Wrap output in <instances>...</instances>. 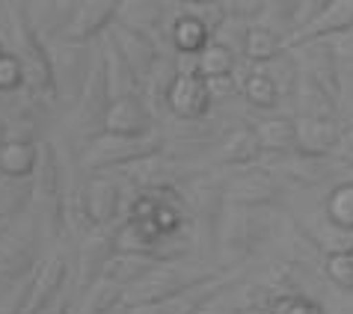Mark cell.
Returning a JSON list of instances; mask_svg holds the SVG:
<instances>
[{
	"label": "cell",
	"mask_w": 353,
	"mask_h": 314,
	"mask_svg": "<svg viewBox=\"0 0 353 314\" xmlns=\"http://www.w3.org/2000/svg\"><path fill=\"white\" fill-rule=\"evenodd\" d=\"M241 51H243V56H247L250 63L268 65V63L276 60V54H279V36H276V30H270V27L256 24V27H250V30L243 33Z\"/></svg>",
	"instance_id": "cell-25"
},
{
	"label": "cell",
	"mask_w": 353,
	"mask_h": 314,
	"mask_svg": "<svg viewBox=\"0 0 353 314\" xmlns=\"http://www.w3.org/2000/svg\"><path fill=\"white\" fill-rule=\"evenodd\" d=\"M181 12L193 15L196 21H199L205 30L211 33V42H214V36H217L223 27H225V21H229L225 3H211V0H196V3H184V6H181Z\"/></svg>",
	"instance_id": "cell-31"
},
{
	"label": "cell",
	"mask_w": 353,
	"mask_h": 314,
	"mask_svg": "<svg viewBox=\"0 0 353 314\" xmlns=\"http://www.w3.org/2000/svg\"><path fill=\"white\" fill-rule=\"evenodd\" d=\"M6 54V48H3V42H0V56H3Z\"/></svg>",
	"instance_id": "cell-42"
},
{
	"label": "cell",
	"mask_w": 353,
	"mask_h": 314,
	"mask_svg": "<svg viewBox=\"0 0 353 314\" xmlns=\"http://www.w3.org/2000/svg\"><path fill=\"white\" fill-rule=\"evenodd\" d=\"M116 255V229H104V231H92L90 238L81 240L77 247V273H74V288L77 297L83 291H90L92 284L104 276V267Z\"/></svg>",
	"instance_id": "cell-9"
},
{
	"label": "cell",
	"mask_w": 353,
	"mask_h": 314,
	"mask_svg": "<svg viewBox=\"0 0 353 314\" xmlns=\"http://www.w3.org/2000/svg\"><path fill=\"white\" fill-rule=\"evenodd\" d=\"M223 273L217 267H211V261L205 258H172V261H161L152 273H145L140 282H134L131 288H125V308H140V306H152L166 297L196 288L202 282L220 279Z\"/></svg>",
	"instance_id": "cell-2"
},
{
	"label": "cell",
	"mask_w": 353,
	"mask_h": 314,
	"mask_svg": "<svg viewBox=\"0 0 353 314\" xmlns=\"http://www.w3.org/2000/svg\"><path fill=\"white\" fill-rule=\"evenodd\" d=\"M323 213H327V217L336 222V225H341V229H350L353 231V181L339 184V187L330 193Z\"/></svg>",
	"instance_id": "cell-32"
},
{
	"label": "cell",
	"mask_w": 353,
	"mask_h": 314,
	"mask_svg": "<svg viewBox=\"0 0 353 314\" xmlns=\"http://www.w3.org/2000/svg\"><path fill=\"white\" fill-rule=\"evenodd\" d=\"M42 238V225L30 211L24 217L6 222V229L0 231V291L39 267Z\"/></svg>",
	"instance_id": "cell-5"
},
{
	"label": "cell",
	"mask_w": 353,
	"mask_h": 314,
	"mask_svg": "<svg viewBox=\"0 0 353 314\" xmlns=\"http://www.w3.org/2000/svg\"><path fill=\"white\" fill-rule=\"evenodd\" d=\"M241 92H243V98H247L252 107H273V104H276V98H279L276 83H273V77L264 72L261 65H256L241 81Z\"/></svg>",
	"instance_id": "cell-29"
},
{
	"label": "cell",
	"mask_w": 353,
	"mask_h": 314,
	"mask_svg": "<svg viewBox=\"0 0 353 314\" xmlns=\"http://www.w3.org/2000/svg\"><path fill=\"white\" fill-rule=\"evenodd\" d=\"M170 45L175 48V54H202L211 45V33L193 15L181 12L179 6V15H175V21L170 27Z\"/></svg>",
	"instance_id": "cell-22"
},
{
	"label": "cell",
	"mask_w": 353,
	"mask_h": 314,
	"mask_svg": "<svg viewBox=\"0 0 353 314\" xmlns=\"http://www.w3.org/2000/svg\"><path fill=\"white\" fill-rule=\"evenodd\" d=\"M98 54L104 63V74H107V86H110V98H128V95H143V83L137 81V74L131 72L128 60H125L116 36L107 30L98 39Z\"/></svg>",
	"instance_id": "cell-13"
},
{
	"label": "cell",
	"mask_w": 353,
	"mask_h": 314,
	"mask_svg": "<svg viewBox=\"0 0 353 314\" xmlns=\"http://www.w3.org/2000/svg\"><path fill=\"white\" fill-rule=\"evenodd\" d=\"M214 151H217V160L220 163L234 166V169H241V166H252V163L259 160V154H261L256 127H252V125L232 127V131L225 134L217 145H214Z\"/></svg>",
	"instance_id": "cell-18"
},
{
	"label": "cell",
	"mask_w": 353,
	"mask_h": 314,
	"mask_svg": "<svg viewBox=\"0 0 353 314\" xmlns=\"http://www.w3.org/2000/svg\"><path fill=\"white\" fill-rule=\"evenodd\" d=\"M72 12H74V3H33V6H27V18H30L33 30L39 33V39H42L45 45H51L63 36Z\"/></svg>",
	"instance_id": "cell-20"
},
{
	"label": "cell",
	"mask_w": 353,
	"mask_h": 314,
	"mask_svg": "<svg viewBox=\"0 0 353 314\" xmlns=\"http://www.w3.org/2000/svg\"><path fill=\"white\" fill-rule=\"evenodd\" d=\"M175 15H179V6H172V3H119L116 24L140 30L161 45V27L170 33Z\"/></svg>",
	"instance_id": "cell-15"
},
{
	"label": "cell",
	"mask_w": 353,
	"mask_h": 314,
	"mask_svg": "<svg viewBox=\"0 0 353 314\" xmlns=\"http://www.w3.org/2000/svg\"><path fill=\"white\" fill-rule=\"evenodd\" d=\"M241 308H247V300H234V293L232 291H220V293H214V297L205 302L202 311L199 314H241Z\"/></svg>",
	"instance_id": "cell-36"
},
{
	"label": "cell",
	"mask_w": 353,
	"mask_h": 314,
	"mask_svg": "<svg viewBox=\"0 0 353 314\" xmlns=\"http://www.w3.org/2000/svg\"><path fill=\"white\" fill-rule=\"evenodd\" d=\"M39 160V143H0V175L33 178Z\"/></svg>",
	"instance_id": "cell-23"
},
{
	"label": "cell",
	"mask_w": 353,
	"mask_h": 314,
	"mask_svg": "<svg viewBox=\"0 0 353 314\" xmlns=\"http://www.w3.org/2000/svg\"><path fill=\"white\" fill-rule=\"evenodd\" d=\"M116 15H119V3H113V0L74 3V12L68 18L60 39L72 45H90L92 39H101L116 24Z\"/></svg>",
	"instance_id": "cell-8"
},
{
	"label": "cell",
	"mask_w": 353,
	"mask_h": 314,
	"mask_svg": "<svg viewBox=\"0 0 353 314\" xmlns=\"http://www.w3.org/2000/svg\"><path fill=\"white\" fill-rule=\"evenodd\" d=\"M270 314H327V311L306 297H282L279 302L270 306Z\"/></svg>",
	"instance_id": "cell-37"
},
{
	"label": "cell",
	"mask_w": 353,
	"mask_h": 314,
	"mask_svg": "<svg viewBox=\"0 0 353 314\" xmlns=\"http://www.w3.org/2000/svg\"><path fill=\"white\" fill-rule=\"evenodd\" d=\"M3 12L9 18V33H12V42H15V51H9V54L21 63L27 95L39 107H57L60 98H57V83L51 72V54H48V45L33 30L30 18H27V6L6 3Z\"/></svg>",
	"instance_id": "cell-1"
},
{
	"label": "cell",
	"mask_w": 353,
	"mask_h": 314,
	"mask_svg": "<svg viewBox=\"0 0 353 314\" xmlns=\"http://www.w3.org/2000/svg\"><path fill=\"white\" fill-rule=\"evenodd\" d=\"M45 314H74V306H72V302H68V297H60V300H57L54 306L48 308Z\"/></svg>",
	"instance_id": "cell-40"
},
{
	"label": "cell",
	"mask_w": 353,
	"mask_h": 314,
	"mask_svg": "<svg viewBox=\"0 0 353 314\" xmlns=\"http://www.w3.org/2000/svg\"><path fill=\"white\" fill-rule=\"evenodd\" d=\"M68 279V264H65V255H51L42 267L36 273V282L30 288V297L24 302V311L21 314H45L48 308L60 300V291Z\"/></svg>",
	"instance_id": "cell-14"
},
{
	"label": "cell",
	"mask_w": 353,
	"mask_h": 314,
	"mask_svg": "<svg viewBox=\"0 0 353 314\" xmlns=\"http://www.w3.org/2000/svg\"><path fill=\"white\" fill-rule=\"evenodd\" d=\"M238 68V60H234V51L223 42H211L205 51L199 54V77L211 81V77H229Z\"/></svg>",
	"instance_id": "cell-28"
},
{
	"label": "cell",
	"mask_w": 353,
	"mask_h": 314,
	"mask_svg": "<svg viewBox=\"0 0 353 314\" xmlns=\"http://www.w3.org/2000/svg\"><path fill=\"white\" fill-rule=\"evenodd\" d=\"M33 178H6L0 175V222H12L30 211Z\"/></svg>",
	"instance_id": "cell-21"
},
{
	"label": "cell",
	"mask_w": 353,
	"mask_h": 314,
	"mask_svg": "<svg viewBox=\"0 0 353 314\" xmlns=\"http://www.w3.org/2000/svg\"><path fill=\"white\" fill-rule=\"evenodd\" d=\"M229 279L220 276V279H211V282H202L196 288H188L175 297H166L161 302H152V306H140V308H128V314H199L202 306L208 302L214 293H220Z\"/></svg>",
	"instance_id": "cell-16"
},
{
	"label": "cell",
	"mask_w": 353,
	"mask_h": 314,
	"mask_svg": "<svg viewBox=\"0 0 353 314\" xmlns=\"http://www.w3.org/2000/svg\"><path fill=\"white\" fill-rule=\"evenodd\" d=\"M163 258H158V255H140V252H116L110 261H107L104 267V276L107 282L119 284V288H131L134 282H140L145 273H152L154 267H158Z\"/></svg>",
	"instance_id": "cell-19"
},
{
	"label": "cell",
	"mask_w": 353,
	"mask_h": 314,
	"mask_svg": "<svg viewBox=\"0 0 353 314\" xmlns=\"http://www.w3.org/2000/svg\"><path fill=\"white\" fill-rule=\"evenodd\" d=\"M30 213L42 225L48 240H63L65 229V193H63V169L60 157L51 143H39V160L33 172V202Z\"/></svg>",
	"instance_id": "cell-3"
},
{
	"label": "cell",
	"mask_w": 353,
	"mask_h": 314,
	"mask_svg": "<svg viewBox=\"0 0 353 314\" xmlns=\"http://www.w3.org/2000/svg\"><path fill=\"white\" fill-rule=\"evenodd\" d=\"M223 199L229 205H256L270 199V178L256 166H241L229 178H223Z\"/></svg>",
	"instance_id": "cell-17"
},
{
	"label": "cell",
	"mask_w": 353,
	"mask_h": 314,
	"mask_svg": "<svg viewBox=\"0 0 353 314\" xmlns=\"http://www.w3.org/2000/svg\"><path fill=\"white\" fill-rule=\"evenodd\" d=\"M39 267H42V264H39ZM39 267L30 270L27 276H21L18 282H12L9 288L0 291V314H21L24 311V302H27V297H30V288L36 282Z\"/></svg>",
	"instance_id": "cell-33"
},
{
	"label": "cell",
	"mask_w": 353,
	"mask_h": 314,
	"mask_svg": "<svg viewBox=\"0 0 353 314\" xmlns=\"http://www.w3.org/2000/svg\"><path fill=\"white\" fill-rule=\"evenodd\" d=\"M211 95L205 86V77L199 74H175V81L166 95V110L172 119L181 122H193V119H205L211 116Z\"/></svg>",
	"instance_id": "cell-10"
},
{
	"label": "cell",
	"mask_w": 353,
	"mask_h": 314,
	"mask_svg": "<svg viewBox=\"0 0 353 314\" xmlns=\"http://www.w3.org/2000/svg\"><path fill=\"white\" fill-rule=\"evenodd\" d=\"M48 54H51V72H54V83H57V98L68 104H77L86 77L92 72L95 54L90 51V45H72V42H57L48 45Z\"/></svg>",
	"instance_id": "cell-6"
},
{
	"label": "cell",
	"mask_w": 353,
	"mask_h": 314,
	"mask_svg": "<svg viewBox=\"0 0 353 314\" xmlns=\"http://www.w3.org/2000/svg\"><path fill=\"white\" fill-rule=\"evenodd\" d=\"M225 12H229V21L232 18H252L261 15V3H225Z\"/></svg>",
	"instance_id": "cell-39"
},
{
	"label": "cell",
	"mask_w": 353,
	"mask_h": 314,
	"mask_svg": "<svg viewBox=\"0 0 353 314\" xmlns=\"http://www.w3.org/2000/svg\"><path fill=\"white\" fill-rule=\"evenodd\" d=\"M110 104L113 98H110V86H107L104 63H101V54L95 51L92 72L86 77V86L74 104V127L86 136V143L95 140L98 134H104V116L110 110Z\"/></svg>",
	"instance_id": "cell-7"
},
{
	"label": "cell",
	"mask_w": 353,
	"mask_h": 314,
	"mask_svg": "<svg viewBox=\"0 0 353 314\" xmlns=\"http://www.w3.org/2000/svg\"><path fill=\"white\" fill-rule=\"evenodd\" d=\"M110 314H128V308H125V306H119V308H116V311H110Z\"/></svg>",
	"instance_id": "cell-41"
},
{
	"label": "cell",
	"mask_w": 353,
	"mask_h": 314,
	"mask_svg": "<svg viewBox=\"0 0 353 314\" xmlns=\"http://www.w3.org/2000/svg\"><path fill=\"white\" fill-rule=\"evenodd\" d=\"M21 86H24L21 63L6 51L3 56H0V95H15Z\"/></svg>",
	"instance_id": "cell-34"
},
{
	"label": "cell",
	"mask_w": 353,
	"mask_h": 314,
	"mask_svg": "<svg viewBox=\"0 0 353 314\" xmlns=\"http://www.w3.org/2000/svg\"><path fill=\"white\" fill-rule=\"evenodd\" d=\"M205 86H208L211 101H229V98H234L241 92V83H238V77H234V74H229V77H211V81H205Z\"/></svg>",
	"instance_id": "cell-38"
},
{
	"label": "cell",
	"mask_w": 353,
	"mask_h": 314,
	"mask_svg": "<svg viewBox=\"0 0 353 314\" xmlns=\"http://www.w3.org/2000/svg\"><path fill=\"white\" fill-rule=\"evenodd\" d=\"M312 240L327 252V258L330 255H353V231L336 225L327 213L318 222H312Z\"/></svg>",
	"instance_id": "cell-26"
},
{
	"label": "cell",
	"mask_w": 353,
	"mask_h": 314,
	"mask_svg": "<svg viewBox=\"0 0 353 314\" xmlns=\"http://www.w3.org/2000/svg\"><path fill=\"white\" fill-rule=\"evenodd\" d=\"M327 276L336 288L353 291V255H330L327 258Z\"/></svg>",
	"instance_id": "cell-35"
},
{
	"label": "cell",
	"mask_w": 353,
	"mask_h": 314,
	"mask_svg": "<svg viewBox=\"0 0 353 314\" xmlns=\"http://www.w3.org/2000/svg\"><path fill=\"white\" fill-rule=\"evenodd\" d=\"M297 127V145L303 151H327L336 143V127L323 119H303Z\"/></svg>",
	"instance_id": "cell-30"
},
{
	"label": "cell",
	"mask_w": 353,
	"mask_h": 314,
	"mask_svg": "<svg viewBox=\"0 0 353 314\" xmlns=\"http://www.w3.org/2000/svg\"><path fill=\"white\" fill-rule=\"evenodd\" d=\"M125 302V288L98 279L90 291H83L74 302V314H110Z\"/></svg>",
	"instance_id": "cell-24"
},
{
	"label": "cell",
	"mask_w": 353,
	"mask_h": 314,
	"mask_svg": "<svg viewBox=\"0 0 353 314\" xmlns=\"http://www.w3.org/2000/svg\"><path fill=\"white\" fill-rule=\"evenodd\" d=\"M110 33L116 36V42H119L125 60H128V65H131V72L137 74V81L145 83L154 72H158V65L163 63L161 45L154 42L152 36H145L140 30H131V27H122V24H113Z\"/></svg>",
	"instance_id": "cell-11"
},
{
	"label": "cell",
	"mask_w": 353,
	"mask_h": 314,
	"mask_svg": "<svg viewBox=\"0 0 353 314\" xmlns=\"http://www.w3.org/2000/svg\"><path fill=\"white\" fill-rule=\"evenodd\" d=\"M252 127H256L261 151H285L291 145H297V127L288 119H268Z\"/></svg>",
	"instance_id": "cell-27"
},
{
	"label": "cell",
	"mask_w": 353,
	"mask_h": 314,
	"mask_svg": "<svg viewBox=\"0 0 353 314\" xmlns=\"http://www.w3.org/2000/svg\"><path fill=\"white\" fill-rule=\"evenodd\" d=\"M163 149V134L161 127H154L145 136H116V134H98L95 140L86 143V149L81 154V169L86 175H98V172H116L125 169L143 157H149L154 151Z\"/></svg>",
	"instance_id": "cell-4"
},
{
	"label": "cell",
	"mask_w": 353,
	"mask_h": 314,
	"mask_svg": "<svg viewBox=\"0 0 353 314\" xmlns=\"http://www.w3.org/2000/svg\"><path fill=\"white\" fill-rule=\"evenodd\" d=\"M154 127H158V122H154L149 104L143 101V95L116 98L104 116V134L116 136H145Z\"/></svg>",
	"instance_id": "cell-12"
}]
</instances>
